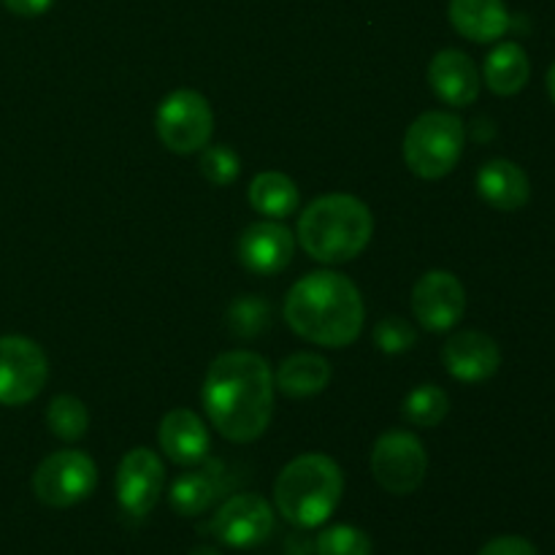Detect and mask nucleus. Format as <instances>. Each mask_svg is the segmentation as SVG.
I'll return each instance as SVG.
<instances>
[{
    "instance_id": "25",
    "label": "nucleus",
    "mask_w": 555,
    "mask_h": 555,
    "mask_svg": "<svg viewBox=\"0 0 555 555\" xmlns=\"http://www.w3.org/2000/svg\"><path fill=\"white\" fill-rule=\"evenodd\" d=\"M271 323V307L260 296H242L228 307V328L238 339H255Z\"/></svg>"
},
{
    "instance_id": "29",
    "label": "nucleus",
    "mask_w": 555,
    "mask_h": 555,
    "mask_svg": "<svg viewBox=\"0 0 555 555\" xmlns=\"http://www.w3.org/2000/svg\"><path fill=\"white\" fill-rule=\"evenodd\" d=\"M477 555H537V547L524 537H496Z\"/></svg>"
},
{
    "instance_id": "26",
    "label": "nucleus",
    "mask_w": 555,
    "mask_h": 555,
    "mask_svg": "<svg viewBox=\"0 0 555 555\" xmlns=\"http://www.w3.org/2000/svg\"><path fill=\"white\" fill-rule=\"evenodd\" d=\"M201 173H204L206 182L217 184V188H228L238 179L242 173V160H238L236 152L225 144H211L201 150L198 160Z\"/></svg>"
},
{
    "instance_id": "8",
    "label": "nucleus",
    "mask_w": 555,
    "mask_h": 555,
    "mask_svg": "<svg viewBox=\"0 0 555 555\" xmlns=\"http://www.w3.org/2000/svg\"><path fill=\"white\" fill-rule=\"evenodd\" d=\"M98 486V466L81 450H57L47 455L33 472V493L41 504L54 509L85 502Z\"/></svg>"
},
{
    "instance_id": "7",
    "label": "nucleus",
    "mask_w": 555,
    "mask_h": 555,
    "mask_svg": "<svg viewBox=\"0 0 555 555\" xmlns=\"http://www.w3.org/2000/svg\"><path fill=\"white\" fill-rule=\"evenodd\" d=\"M372 475L383 491L393 496H410L428 475V453L421 439L406 428L385 431L374 442Z\"/></svg>"
},
{
    "instance_id": "10",
    "label": "nucleus",
    "mask_w": 555,
    "mask_h": 555,
    "mask_svg": "<svg viewBox=\"0 0 555 555\" xmlns=\"http://www.w3.org/2000/svg\"><path fill=\"white\" fill-rule=\"evenodd\" d=\"M209 531L222 545L249 551L263 545L274 531V507L258 493H238L217 509Z\"/></svg>"
},
{
    "instance_id": "27",
    "label": "nucleus",
    "mask_w": 555,
    "mask_h": 555,
    "mask_svg": "<svg viewBox=\"0 0 555 555\" xmlns=\"http://www.w3.org/2000/svg\"><path fill=\"white\" fill-rule=\"evenodd\" d=\"M318 555H372V540L356 526H331L314 542Z\"/></svg>"
},
{
    "instance_id": "28",
    "label": "nucleus",
    "mask_w": 555,
    "mask_h": 555,
    "mask_svg": "<svg viewBox=\"0 0 555 555\" xmlns=\"http://www.w3.org/2000/svg\"><path fill=\"white\" fill-rule=\"evenodd\" d=\"M417 341V331L404 318H385L374 325V345L377 350L388 352V356H399V352L412 350Z\"/></svg>"
},
{
    "instance_id": "16",
    "label": "nucleus",
    "mask_w": 555,
    "mask_h": 555,
    "mask_svg": "<svg viewBox=\"0 0 555 555\" xmlns=\"http://www.w3.org/2000/svg\"><path fill=\"white\" fill-rule=\"evenodd\" d=\"M160 450L179 466H198L209 459L211 439L204 421L193 410H171L160 421Z\"/></svg>"
},
{
    "instance_id": "21",
    "label": "nucleus",
    "mask_w": 555,
    "mask_h": 555,
    "mask_svg": "<svg viewBox=\"0 0 555 555\" xmlns=\"http://www.w3.org/2000/svg\"><path fill=\"white\" fill-rule=\"evenodd\" d=\"M482 76H486V85L491 92H496V95H515V92L524 90L531 76L529 54L515 41L499 43L486 57Z\"/></svg>"
},
{
    "instance_id": "5",
    "label": "nucleus",
    "mask_w": 555,
    "mask_h": 555,
    "mask_svg": "<svg viewBox=\"0 0 555 555\" xmlns=\"http://www.w3.org/2000/svg\"><path fill=\"white\" fill-rule=\"evenodd\" d=\"M466 130L455 114L426 112L410 125L404 135V160L415 177L442 179L459 166L464 155Z\"/></svg>"
},
{
    "instance_id": "12",
    "label": "nucleus",
    "mask_w": 555,
    "mask_h": 555,
    "mask_svg": "<svg viewBox=\"0 0 555 555\" xmlns=\"http://www.w3.org/2000/svg\"><path fill=\"white\" fill-rule=\"evenodd\" d=\"M412 312L434 334L455 328L466 312V291L450 271H428L412 291Z\"/></svg>"
},
{
    "instance_id": "2",
    "label": "nucleus",
    "mask_w": 555,
    "mask_h": 555,
    "mask_svg": "<svg viewBox=\"0 0 555 555\" xmlns=\"http://www.w3.org/2000/svg\"><path fill=\"white\" fill-rule=\"evenodd\" d=\"M285 320L301 339L320 347H347L361 336L366 307L356 282L336 271H312L291 287Z\"/></svg>"
},
{
    "instance_id": "11",
    "label": "nucleus",
    "mask_w": 555,
    "mask_h": 555,
    "mask_svg": "<svg viewBox=\"0 0 555 555\" xmlns=\"http://www.w3.org/2000/svg\"><path fill=\"white\" fill-rule=\"evenodd\" d=\"M117 502L130 518H146L160 502L166 488V466L150 448H133L117 466Z\"/></svg>"
},
{
    "instance_id": "20",
    "label": "nucleus",
    "mask_w": 555,
    "mask_h": 555,
    "mask_svg": "<svg viewBox=\"0 0 555 555\" xmlns=\"http://www.w3.org/2000/svg\"><path fill=\"white\" fill-rule=\"evenodd\" d=\"M331 366L323 356L314 352H296L285 358L276 369L274 385L287 396V399H309L320 390L328 388Z\"/></svg>"
},
{
    "instance_id": "22",
    "label": "nucleus",
    "mask_w": 555,
    "mask_h": 555,
    "mask_svg": "<svg viewBox=\"0 0 555 555\" xmlns=\"http://www.w3.org/2000/svg\"><path fill=\"white\" fill-rule=\"evenodd\" d=\"M298 201H301V195H298L296 182L287 173L263 171L249 184V204L269 220L291 217L298 209Z\"/></svg>"
},
{
    "instance_id": "17",
    "label": "nucleus",
    "mask_w": 555,
    "mask_h": 555,
    "mask_svg": "<svg viewBox=\"0 0 555 555\" xmlns=\"http://www.w3.org/2000/svg\"><path fill=\"white\" fill-rule=\"evenodd\" d=\"M228 491L225 464L220 459H206L195 472H184L171 486V507L184 518L206 513Z\"/></svg>"
},
{
    "instance_id": "14",
    "label": "nucleus",
    "mask_w": 555,
    "mask_h": 555,
    "mask_svg": "<svg viewBox=\"0 0 555 555\" xmlns=\"http://www.w3.org/2000/svg\"><path fill=\"white\" fill-rule=\"evenodd\" d=\"M442 363L461 383H486L499 372L502 352L482 331H461L442 347Z\"/></svg>"
},
{
    "instance_id": "18",
    "label": "nucleus",
    "mask_w": 555,
    "mask_h": 555,
    "mask_svg": "<svg viewBox=\"0 0 555 555\" xmlns=\"http://www.w3.org/2000/svg\"><path fill=\"white\" fill-rule=\"evenodd\" d=\"M477 193L499 211H518L529 204L531 182L524 168L513 160H488L477 171Z\"/></svg>"
},
{
    "instance_id": "13",
    "label": "nucleus",
    "mask_w": 555,
    "mask_h": 555,
    "mask_svg": "<svg viewBox=\"0 0 555 555\" xmlns=\"http://www.w3.org/2000/svg\"><path fill=\"white\" fill-rule=\"evenodd\" d=\"M293 253H296V236L276 220L253 222L238 236V260L253 274H280L291 266Z\"/></svg>"
},
{
    "instance_id": "30",
    "label": "nucleus",
    "mask_w": 555,
    "mask_h": 555,
    "mask_svg": "<svg viewBox=\"0 0 555 555\" xmlns=\"http://www.w3.org/2000/svg\"><path fill=\"white\" fill-rule=\"evenodd\" d=\"M3 3L11 14L30 20V16L47 14V11L54 5V0H3Z\"/></svg>"
},
{
    "instance_id": "23",
    "label": "nucleus",
    "mask_w": 555,
    "mask_h": 555,
    "mask_svg": "<svg viewBox=\"0 0 555 555\" xmlns=\"http://www.w3.org/2000/svg\"><path fill=\"white\" fill-rule=\"evenodd\" d=\"M450 396L439 385H417L404 399L401 415L415 428H437L448 417Z\"/></svg>"
},
{
    "instance_id": "1",
    "label": "nucleus",
    "mask_w": 555,
    "mask_h": 555,
    "mask_svg": "<svg viewBox=\"0 0 555 555\" xmlns=\"http://www.w3.org/2000/svg\"><path fill=\"white\" fill-rule=\"evenodd\" d=\"M274 372L253 350L222 352L204 379V410L211 426L236 444L260 439L274 415Z\"/></svg>"
},
{
    "instance_id": "3",
    "label": "nucleus",
    "mask_w": 555,
    "mask_h": 555,
    "mask_svg": "<svg viewBox=\"0 0 555 555\" xmlns=\"http://www.w3.org/2000/svg\"><path fill=\"white\" fill-rule=\"evenodd\" d=\"M374 220L361 198L347 193H331L314 198L298 220V244L320 263H347L369 247Z\"/></svg>"
},
{
    "instance_id": "31",
    "label": "nucleus",
    "mask_w": 555,
    "mask_h": 555,
    "mask_svg": "<svg viewBox=\"0 0 555 555\" xmlns=\"http://www.w3.org/2000/svg\"><path fill=\"white\" fill-rule=\"evenodd\" d=\"M547 92H551V98L555 103V63L551 65V70H547Z\"/></svg>"
},
{
    "instance_id": "19",
    "label": "nucleus",
    "mask_w": 555,
    "mask_h": 555,
    "mask_svg": "<svg viewBox=\"0 0 555 555\" xmlns=\"http://www.w3.org/2000/svg\"><path fill=\"white\" fill-rule=\"evenodd\" d=\"M448 16L450 25L475 43L499 41L513 25L504 0H450Z\"/></svg>"
},
{
    "instance_id": "4",
    "label": "nucleus",
    "mask_w": 555,
    "mask_h": 555,
    "mask_svg": "<svg viewBox=\"0 0 555 555\" xmlns=\"http://www.w3.org/2000/svg\"><path fill=\"white\" fill-rule=\"evenodd\" d=\"M345 496V475L334 459L307 453L293 459L274 482V504L298 529L323 526Z\"/></svg>"
},
{
    "instance_id": "15",
    "label": "nucleus",
    "mask_w": 555,
    "mask_h": 555,
    "mask_svg": "<svg viewBox=\"0 0 555 555\" xmlns=\"http://www.w3.org/2000/svg\"><path fill=\"white\" fill-rule=\"evenodd\" d=\"M428 85L437 92L439 101L455 108L472 106L480 95V74L475 63L461 49H442L428 63Z\"/></svg>"
},
{
    "instance_id": "32",
    "label": "nucleus",
    "mask_w": 555,
    "mask_h": 555,
    "mask_svg": "<svg viewBox=\"0 0 555 555\" xmlns=\"http://www.w3.org/2000/svg\"><path fill=\"white\" fill-rule=\"evenodd\" d=\"M190 555H220V553H217L215 547H195V551Z\"/></svg>"
},
{
    "instance_id": "24",
    "label": "nucleus",
    "mask_w": 555,
    "mask_h": 555,
    "mask_svg": "<svg viewBox=\"0 0 555 555\" xmlns=\"http://www.w3.org/2000/svg\"><path fill=\"white\" fill-rule=\"evenodd\" d=\"M47 426L63 442H76L90 428V415H87L85 401L76 396H54L52 404L47 406Z\"/></svg>"
},
{
    "instance_id": "6",
    "label": "nucleus",
    "mask_w": 555,
    "mask_h": 555,
    "mask_svg": "<svg viewBox=\"0 0 555 555\" xmlns=\"http://www.w3.org/2000/svg\"><path fill=\"white\" fill-rule=\"evenodd\" d=\"M155 125L163 146L177 155H193L209 146L215 133V112L201 92L177 90L160 101Z\"/></svg>"
},
{
    "instance_id": "9",
    "label": "nucleus",
    "mask_w": 555,
    "mask_h": 555,
    "mask_svg": "<svg viewBox=\"0 0 555 555\" xmlns=\"http://www.w3.org/2000/svg\"><path fill=\"white\" fill-rule=\"evenodd\" d=\"M49 377L47 352L27 336L0 339V404L22 406L36 399Z\"/></svg>"
}]
</instances>
